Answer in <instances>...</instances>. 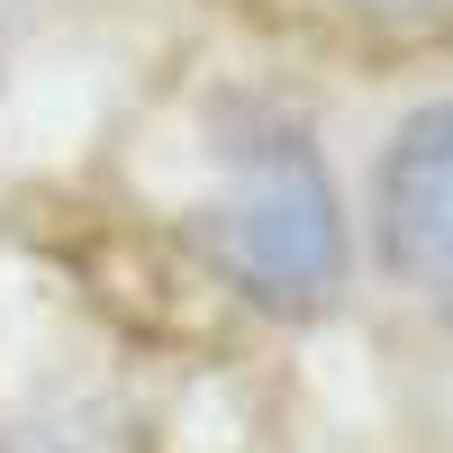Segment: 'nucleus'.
<instances>
[{
    "label": "nucleus",
    "mask_w": 453,
    "mask_h": 453,
    "mask_svg": "<svg viewBox=\"0 0 453 453\" xmlns=\"http://www.w3.org/2000/svg\"><path fill=\"white\" fill-rule=\"evenodd\" d=\"M335 10L381 19V27H435V19H453V0H335Z\"/></svg>",
    "instance_id": "obj_3"
},
{
    "label": "nucleus",
    "mask_w": 453,
    "mask_h": 453,
    "mask_svg": "<svg viewBox=\"0 0 453 453\" xmlns=\"http://www.w3.org/2000/svg\"><path fill=\"white\" fill-rule=\"evenodd\" d=\"M372 226H381V263L399 273V290H418V309L453 326V100H426L390 136L372 173Z\"/></svg>",
    "instance_id": "obj_2"
},
{
    "label": "nucleus",
    "mask_w": 453,
    "mask_h": 453,
    "mask_svg": "<svg viewBox=\"0 0 453 453\" xmlns=\"http://www.w3.org/2000/svg\"><path fill=\"white\" fill-rule=\"evenodd\" d=\"M200 245L218 281L273 318H318L345 290V209H335V173L299 127L254 119L218 155V181L200 200Z\"/></svg>",
    "instance_id": "obj_1"
}]
</instances>
